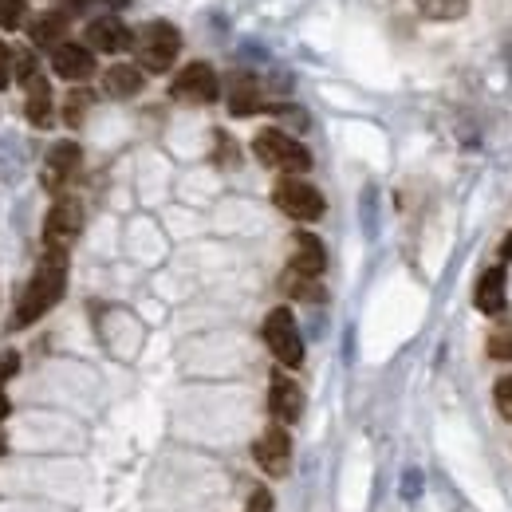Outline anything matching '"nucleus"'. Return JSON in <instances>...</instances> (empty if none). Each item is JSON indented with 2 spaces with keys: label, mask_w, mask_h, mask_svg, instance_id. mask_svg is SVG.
<instances>
[{
  "label": "nucleus",
  "mask_w": 512,
  "mask_h": 512,
  "mask_svg": "<svg viewBox=\"0 0 512 512\" xmlns=\"http://www.w3.org/2000/svg\"><path fill=\"white\" fill-rule=\"evenodd\" d=\"M52 71L67 83H83L95 75V52L87 44H71L64 40L60 48H52Z\"/></svg>",
  "instance_id": "obj_9"
},
{
  "label": "nucleus",
  "mask_w": 512,
  "mask_h": 512,
  "mask_svg": "<svg viewBox=\"0 0 512 512\" xmlns=\"http://www.w3.org/2000/svg\"><path fill=\"white\" fill-rule=\"evenodd\" d=\"M253 457H256V465H260L264 473H272V477L288 473V461H292V438H288V430H284V426H268V430L256 438Z\"/></svg>",
  "instance_id": "obj_8"
},
{
  "label": "nucleus",
  "mask_w": 512,
  "mask_h": 512,
  "mask_svg": "<svg viewBox=\"0 0 512 512\" xmlns=\"http://www.w3.org/2000/svg\"><path fill=\"white\" fill-rule=\"evenodd\" d=\"M24 20H28V4L24 0H0V28L4 32L24 28Z\"/></svg>",
  "instance_id": "obj_23"
},
{
  "label": "nucleus",
  "mask_w": 512,
  "mask_h": 512,
  "mask_svg": "<svg viewBox=\"0 0 512 512\" xmlns=\"http://www.w3.org/2000/svg\"><path fill=\"white\" fill-rule=\"evenodd\" d=\"M16 371H20V355H16V351H4V355H0V386L8 383Z\"/></svg>",
  "instance_id": "obj_25"
},
{
  "label": "nucleus",
  "mask_w": 512,
  "mask_h": 512,
  "mask_svg": "<svg viewBox=\"0 0 512 512\" xmlns=\"http://www.w3.org/2000/svg\"><path fill=\"white\" fill-rule=\"evenodd\" d=\"M272 201H276V209L288 213L292 221H320L323 217V193L316 190L312 182L296 178V174H288V178L276 182Z\"/></svg>",
  "instance_id": "obj_5"
},
{
  "label": "nucleus",
  "mask_w": 512,
  "mask_h": 512,
  "mask_svg": "<svg viewBox=\"0 0 512 512\" xmlns=\"http://www.w3.org/2000/svg\"><path fill=\"white\" fill-rule=\"evenodd\" d=\"M79 162H83V154H79L75 142H56V146L48 150V162H44V186H48V190H64L67 182L75 178Z\"/></svg>",
  "instance_id": "obj_12"
},
{
  "label": "nucleus",
  "mask_w": 512,
  "mask_h": 512,
  "mask_svg": "<svg viewBox=\"0 0 512 512\" xmlns=\"http://www.w3.org/2000/svg\"><path fill=\"white\" fill-rule=\"evenodd\" d=\"M103 4H107V8H119V4H127V0H103Z\"/></svg>",
  "instance_id": "obj_31"
},
{
  "label": "nucleus",
  "mask_w": 512,
  "mask_h": 512,
  "mask_svg": "<svg viewBox=\"0 0 512 512\" xmlns=\"http://www.w3.org/2000/svg\"><path fill=\"white\" fill-rule=\"evenodd\" d=\"M264 343L276 355V363H284V367H300L304 363V339H300L296 316L288 308H272L268 312V320H264Z\"/></svg>",
  "instance_id": "obj_4"
},
{
  "label": "nucleus",
  "mask_w": 512,
  "mask_h": 512,
  "mask_svg": "<svg viewBox=\"0 0 512 512\" xmlns=\"http://www.w3.org/2000/svg\"><path fill=\"white\" fill-rule=\"evenodd\" d=\"M87 111H91V91H71L64 103V123L67 127H79L87 119Z\"/></svg>",
  "instance_id": "obj_21"
},
{
  "label": "nucleus",
  "mask_w": 512,
  "mask_h": 512,
  "mask_svg": "<svg viewBox=\"0 0 512 512\" xmlns=\"http://www.w3.org/2000/svg\"><path fill=\"white\" fill-rule=\"evenodd\" d=\"M83 229V205L75 197H60L44 221V253H67Z\"/></svg>",
  "instance_id": "obj_6"
},
{
  "label": "nucleus",
  "mask_w": 512,
  "mask_h": 512,
  "mask_svg": "<svg viewBox=\"0 0 512 512\" xmlns=\"http://www.w3.org/2000/svg\"><path fill=\"white\" fill-rule=\"evenodd\" d=\"M292 245H296V249H292V272L320 280V272L327 268V253H323L320 237H316V233H296Z\"/></svg>",
  "instance_id": "obj_13"
},
{
  "label": "nucleus",
  "mask_w": 512,
  "mask_h": 512,
  "mask_svg": "<svg viewBox=\"0 0 512 512\" xmlns=\"http://www.w3.org/2000/svg\"><path fill=\"white\" fill-rule=\"evenodd\" d=\"M501 253H505V260H512V233L505 237V249H501Z\"/></svg>",
  "instance_id": "obj_30"
},
{
  "label": "nucleus",
  "mask_w": 512,
  "mask_h": 512,
  "mask_svg": "<svg viewBox=\"0 0 512 512\" xmlns=\"http://www.w3.org/2000/svg\"><path fill=\"white\" fill-rule=\"evenodd\" d=\"M477 308L485 316H497L505 308V272L501 268H489L481 276V284H477Z\"/></svg>",
  "instance_id": "obj_16"
},
{
  "label": "nucleus",
  "mask_w": 512,
  "mask_h": 512,
  "mask_svg": "<svg viewBox=\"0 0 512 512\" xmlns=\"http://www.w3.org/2000/svg\"><path fill=\"white\" fill-rule=\"evenodd\" d=\"M245 512H272V493H268V489H256L253 497H249V509Z\"/></svg>",
  "instance_id": "obj_28"
},
{
  "label": "nucleus",
  "mask_w": 512,
  "mask_h": 512,
  "mask_svg": "<svg viewBox=\"0 0 512 512\" xmlns=\"http://www.w3.org/2000/svg\"><path fill=\"white\" fill-rule=\"evenodd\" d=\"M253 150L268 170H280V174H304V170H312L308 146L296 142V138L284 134V130H260L253 138Z\"/></svg>",
  "instance_id": "obj_2"
},
{
  "label": "nucleus",
  "mask_w": 512,
  "mask_h": 512,
  "mask_svg": "<svg viewBox=\"0 0 512 512\" xmlns=\"http://www.w3.org/2000/svg\"><path fill=\"white\" fill-rule=\"evenodd\" d=\"M28 36H32V44L36 48H60L67 36V16L56 8V12H44V16H36L32 24H28Z\"/></svg>",
  "instance_id": "obj_14"
},
{
  "label": "nucleus",
  "mask_w": 512,
  "mask_h": 512,
  "mask_svg": "<svg viewBox=\"0 0 512 512\" xmlns=\"http://www.w3.org/2000/svg\"><path fill=\"white\" fill-rule=\"evenodd\" d=\"M87 48L91 52H127L134 48V36L119 16H99L87 24Z\"/></svg>",
  "instance_id": "obj_10"
},
{
  "label": "nucleus",
  "mask_w": 512,
  "mask_h": 512,
  "mask_svg": "<svg viewBox=\"0 0 512 512\" xmlns=\"http://www.w3.org/2000/svg\"><path fill=\"white\" fill-rule=\"evenodd\" d=\"M229 111H233V115H253V111H260V87H256L253 75H233Z\"/></svg>",
  "instance_id": "obj_17"
},
{
  "label": "nucleus",
  "mask_w": 512,
  "mask_h": 512,
  "mask_svg": "<svg viewBox=\"0 0 512 512\" xmlns=\"http://www.w3.org/2000/svg\"><path fill=\"white\" fill-rule=\"evenodd\" d=\"M170 95L178 99V103H213L217 95H221V83H217V71L209 64H190L182 67L178 75H174V83H170Z\"/></svg>",
  "instance_id": "obj_7"
},
{
  "label": "nucleus",
  "mask_w": 512,
  "mask_h": 512,
  "mask_svg": "<svg viewBox=\"0 0 512 512\" xmlns=\"http://www.w3.org/2000/svg\"><path fill=\"white\" fill-rule=\"evenodd\" d=\"M134 52H138V64L146 67V71L162 75V71H170L174 60H178V52H182V36H178L174 24H166V20H150V24L138 32Z\"/></svg>",
  "instance_id": "obj_3"
},
{
  "label": "nucleus",
  "mask_w": 512,
  "mask_h": 512,
  "mask_svg": "<svg viewBox=\"0 0 512 512\" xmlns=\"http://www.w3.org/2000/svg\"><path fill=\"white\" fill-rule=\"evenodd\" d=\"M414 4L426 20H457L469 8V0H414Z\"/></svg>",
  "instance_id": "obj_19"
},
{
  "label": "nucleus",
  "mask_w": 512,
  "mask_h": 512,
  "mask_svg": "<svg viewBox=\"0 0 512 512\" xmlns=\"http://www.w3.org/2000/svg\"><path fill=\"white\" fill-rule=\"evenodd\" d=\"M28 123L32 127H52V91H48V79L40 75L32 87H28Z\"/></svg>",
  "instance_id": "obj_18"
},
{
  "label": "nucleus",
  "mask_w": 512,
  "mask_h": 512,
  "mask_svg": "<svg viewBox=\"0 0 512 512\" xmlns=\"http://www.w3.org/2000/svg\"><path fill=\"white\" fill-rule=\"evenodd\" d=\"M8 410H12V406H8V398H4V386H0V422L8 418Z\"/></svg>",
  "instance_id": "obj_29"
},
{
  "label": "nucleus",
  "mask_w": 512,
  "mask_h": 512,
  "mask_svg": "<svg viewBox=\"0 0 512 512\" xmlns=\"http://www.w3.org/2000/svg\"><path fill=\"white\" fill-rule=\"evenodd\" d=\"M103 91H107L111 99H130V95H138V91H142V71H138L134 64L107 67V75H103Z\"/></svg>",
  "instance_id": "obj_15"
},
{
  "label": "nucleus",
  "mask_w": 512,
  "mask_h": 512,
  "mask_svg": "<svg viewBox=\"0 0 512 512\" xmlns=\"http://www.w3.org/2000/svg\"><path fill=\"white\" fill-rule=\"evenodd\" d=\"M64 284H67V253H44V260L36 264L24 296H20V308L12 316V327H32L40 316H48L60 296H64Z\"/></svg>",
  "instance_id": "obj_1"
},
{
  "label": "nucleus",
  "mask_w": 512,
  "mask_h": 512,
  "mask_svg": "<svg viewBox=\"0 0 512 512\" xmlns=\"http://www.w3.org/2000/svg\"><path fill=\"white\" fill-rule=\"evenodd\" d=\"M268 410L280 426L296 422L304 414V390L292 383L288 375H272V390H268Z\"/></svg>",
  "instance_id": "obj_11"
},
{
  "label": "nucleus",
  "mask_w": 512,
  "mask_h": 512,
  "mask_svg": "<svg viewBox=\"0 0 512 512\" xmlns=\"http://www.w3.org/2000/svg\"><path fill=\"white\" fill-rule=\"evenodd\" d=\"M12 83V48L8 44H0V91Z\"/></svg>",
  "instance_id": "obj_27"
},
{
  "label": "nucleus",
  "mask_w": 512,
  "mask_h": 512,
  "mask_svg": "<svg viewBox=\"0 0 512 512\" xmlns=\"http://www.w3.org/2000/svg\"><path fill=\"white\" fill-rule=\"evenodd\" d=\"M284 288H288L292 296H300V300H323L320 284H316L312 276H300V272H292V268H288V276H284Z\"/></svg>",
  "instance_id": "obj_22"
},
{
  "label": "nucleus",
  "mask_w": 512,
  "mask_h": 512,
  "mask_svg": "<svg viewBox=\"0 0 512 512\" xmlns=\"http://www.w3.org/2000/svg\"><path fill=\"white\" fill-rule=\"evenodd\" d=\"M489 355L493 359H512V335H493L489 339Z\"/></svg>",
  "instance_id": "obj_26"
},
{
  "label": "nucleus",
  "mask_w": 512,
  "mask_h": 512,
  "mask_svg": "<svg viewBox=\"0 0 512 512\" xmlns=\"http://www.w3.org/2000/svg\"><path fill=\"white\" fill-rule=\"evenodd\" d=\"M12 79L20 87H32L40 79V67H36V56L28 48H12Z\"/></svg>",
  "instance_id": "obj_20"
},
{
  "label": "nucleus",
  "mask_w": 512,
  "mask_h": 512,
  "mask_svg": "<svg viewBox=\"0 0 512 512\" xmlns=\"http://www.w3.org/2000/svg\"><path fill=\"white\" fill-rule=\"evenodd\" d=\"M493 398H497V410H501V418H505V422H512V375L497 383Z\"/></svg>",
  "instance_id": "obj_24"
}]
</instances>
